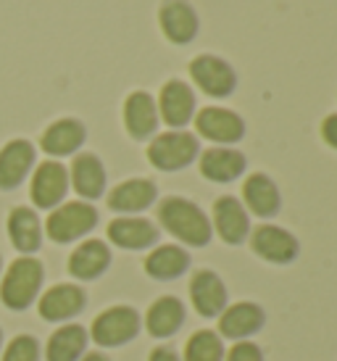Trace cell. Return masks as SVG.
<instances>
[{"label":"cell","mask_w":337,"mask_h":361,"mask_svg":"<svg viewBox=\"0 0 337 361\" xmlns=\"http://www.w3.org/2000/svg\"><path fill=\"white\" fill-rule=\"evenodd\" d=\"M159 219L168 235H174L190 248H203L211 243V232H214L211 219L192 201L177 198V195L164 198L159 206Z\"/></svg>","instance_id":"cell-1"},{"label":"cell","mask_w":337,"mask_h":361,"mask_svg":"<svg viewBox=\"0 0 337 361\" xmlns=\"http://www.w3.org/2000/svg\"><path fill=\"white\" fill-rule=\"evenodd\" d=\"M200 142L192 132H164L148 145L150 164L161 171H179L198 159Z\"/></svg>","instance_id":"cell-2"},{"label":"cell","mask_w":337,"mask_h":361,"mask_svg":"<svg viewBox=\"0 0 337 361\" xmlns=\"http://www.w3.org/2000/svg\"><path fill=\"white\" fill-rule=\"evenodd\" d=\"M42 285V264L37 259H19L6 271V280L0 285V298L8 309H27Z\"/></svg>","instance_id":"cell-3"},{"label":"cell","mask_w":337,"mask_h":361,"mask_svg":"<svg viewBox=\"0 0 337 361\" xmlns=\"http://www.w3.org/2000/svg\"><path fill=\"white\" fill-rule=\"evenodd\" d=\"M140 327H142V319H140L137 309H132V306H114V309H106L98 319L92 322L90 335L103 348H116V345L135 341Z\"/></svg>","instance_id":"cell-4"},{"label":"cell","mask_w":337,"mask_h":361,"mask_svg":"<svg viewBox=\"0 0 337 361\" xmlns=\"http://www.w3.org/2000/svg\"><path fill=\"white\" fill-rule=\"evenodd\" d=\"M98 224V211L92 209L90 203L85 201H74V203H63L53 211L45 221V230H48V238L56 243H71L87 235L92 227Z\"/></svg>","instance_id":"cell-5"},{"label":"cell","mask_w":337,"mask_h":361,"mask_svg":"<svg viewBox=\"0 0 337 361\" xmlns=\"http://www.w3.org/2000/svg\"><path fill=\"white\" fill-rule=\"evenodd\" d=\"M190 301H192V309L198 311L200 317L219 319V314L229 306L227 285L221 282V277H219L216 271L211 269L195 271L192 280H190Z\"/></svg>","instance_id":"cell-6"},{"label":"cell","mask_w":337,"mask_h":361,"mask_svg":"<svg viewBox=\"0 0 337 361\" xmlns=\"http://www.w3.org/2000/svg\"><path fill=\"white\" fill-rule=\"evenodd\" d=\"M190 77L211 98H227L238 85L232 66L219 56H198L190 63Z\"/></svg>","instance_id":"cell-7"},{"label":"cell","mask_w":337,"mask_h":361,"mask_svg":"<svg viewBox=\"0 0 337 361\" xmlns=\"http://www.w3.org/2000/svg\"><path fill=\"white\" fill-rule=\"evenodd\" d=\"M248 238L253 253L269 264H290V261H295L298 251H300L295 235H290L288 230H282L277 224H261Z\"/></svg>","instance_id":"cell-8"},{"label":"cell","mask_w":337,"mask_h":361,"mask_svg":"<svg viewBox=\"0 0 337 361\" xmlns=\"http://www.w3.org/2000/svg\"><path fill=\"white\" fill-rule=\"evenodd\" d=\"M266 322L264 309L253 301L232 303L219 314V338L227 341H248L250 335H256Z\"/></svg>","instance_id":"cell-9"},{"label":"cell","mask_w":337,"mask_h":361,"mask_svg":"<svg viewBox=\"0 0 337 361\" xmlns=\"http://www.w3.org/2000/svg\"><path fill=\"white\" fill-rule=\"evenodd\" d=\"M195 130H198V135H203V137L211 142L232 145V142L243 140V135H245V121L240 119L235 111L209 106V109L198 111V116H195Z\"/></svg>","instance_id":"cell-10"},{"label":"cell","mask_w":337,"mask_h":361,"mask_svg":"<svg viewBox=\"0 0 337 361\" xmlns=\"http://www.w3.org/2000/svg\"><path fill=\"white\" fill-rule=\"evenodd\" d=\"M159 116L168 127L182 130L195 119V92L182 80H171L164 85L159 98Z\"/></svg>","instance_id":"cell-11"},{"label":"cell","mask_w":337,"mask_h":361,"mask_svg":"<svg viewBox=\"0 0 337 361\" xmlns=\"http://www.w3.org/2000/svg\"><path fill=\"white\" fill-rule=\"evenodd\" d=\"M69 190V171L59 161H45L32 177V201L40 209H53Z\"/></svg>","instance_id":"cell-12"},{"label":"cell","mask_w":337,"mask_h":361,"mask_svg":"<svg viewBox=\"0 0 337 361\" xmlns=\"http://www.w3.org/2000/svg\"><path fill=\"white\" fill-rule=\"evenodd\" d=\"M214 227H216L219 238L229 245H240L250 235V219H248V209L232 198V195H224L214 203Z\"/></svg>","instance_id":"cell-13"},{"label":"cell","mask_w":337,"mask_h":361,"mask_svg":"<svg viewBox=\"0 0 337 361\" xmlns=\"http://www.w3.org/2000/svg\"><path fill=\"white\" fill-rule=\"evenodd\" d=\"M109 238L114 245L127 248V251H142L159 243V227L148 219L137 216H121L109 224Z\"/></svg>","instance_id":"cell-14"},{"label":"cell","mask_w":337,"mask_h":361,"mask_svg":"<svg viewBox=\"0 0 337 361\" xmlns=\"http://www.w3.org/2000/svg\"><path fill=\"white\" fill-rule=\"evenodd\" d=\"M124 124L135 140H148L159 130V106L148 92H132L124 103Z\"/></svg>","instance_id":"cell-15"},{"label":"cell","mask_w":337,"mask_h":361,"mask_svg":"<svg viewBox=\"0 0 337 361\" xmlns=\"http://www.w3.org/2000/svg\"><path fill=\"white\" fill-rule=\"evenodd\" d=\"M161 30L171 42L188 45L198 35V16L185 0H166L161 6Z\"/></svg>","instance_id":"cell-16"},{"label":"cell","mask_w":337,"mask_h":361,"mask_svg":"<svg viewBox=\"0 0 337 361\" xmlns=\"http://www.w3.org/2000/svg\"><path fill=\"white\" fill-rule=\"evenodd\" d=\"M85 290L80 285H56L40 298V317L48 322H63L85 309Z\"/></svg>","instance_id":"cell-17"},{"label":"cell","mask_w":337,"mask_h":361,"mask_svg":"<svg viewBox=\"0 0 337 361\" xmlns=\"http://www.w3.org/2000/svg\"><path fill=\"white\" fill-rule=\"evenodd\" d=\"M245 171V156L235 148L219 145V148H209L200 156V174L211 182H235Z\"/></svg>","instance_id":"cell-18"},{"label":"cell","mask_w":337,"mask_h":361,"mask_svg":"<svg viewBox=\"0 0 337 361\" xmlns=\"http://www.w3.org/2000/svg\"><path fill=\"white\" fill-rule=\"evenodd\" d=\"M32 164H35V145L27 140H11L0 151V188L3 190L16 188L27 177Z\"/></svg>","instance_id":"cell-19"},{"label":"cell","mask_w":337,"mask_h":361,"mask_svg":"<svg viewBox=\"0 0 337 361\" xmlns=\"http://www.w3.org/2000/svg\"><path fill=\"white\" fill-rule=\"evenodd\" d=\"M185 314L188 311H185V303L179 301V298L164 295V298H159L148 309V314H145V327H148V332L153 338L164 341V338L177 335L179 327L185 324Z\"/></svg>","instance_id":"cell-20"},{"label":"cell","mask_w":337,"mask_h":361,"mask_svg":"<svg viewBox=\"0 0 337 361\" xmlns=\"http://www.w3.org/2000/svg\"><path fill=\"white\" fill-rule=\"evenodd\" d=\"M243 198H245V206L253 216H261V219H269L279 211V190L277 185L269 180L266 174H250L245 185H243Z\"/></svg>","instance_id":"cell-21"},{"label":"cell","mask_w":337,"mask_h":361,"mask_svg":"<svg viewBox=\"0 0 337 361\" xmlns=\"http://www.w3.org/2000/svg\"><path fill=\"white\" fill-rule=\"evenodd\" d=\"M111 264V251L103 240H85L71 253L69 259V271L77 280H95L103 271L109 269Z\"/></svg>","instance_id":"cell-22"},{"label":"cell","mask_w":337,"mask_h":361,"mask_svg":"<svg viewBox=\"0 0 337 361\" xmlns=\"http://www.w3.org/2000/svg\"><path fill=\"white\" fill-rule=\"evenodd\" d=\"M190 269V253L182 245H159L156 251L145 259L148 277L159 282H168L182 277Z\"/></svg>","instance_id":"cell-23"},{"label":"cell","mask_w":337,"mask_h":361,"mask_svg":"<svg viewBox=\"0 0 337 361\" xmlns=\"http://www.w3.org/2000/svg\"><path fill=\"white\" fill-rule=\"evenodd\" d=\"M156 195L159 190L150 180H127L111 190L109 206L121 214H137V211L148 209L150 203L156 201Z\"/></svg>","instance_id":"cell-24"},{"label":"cell","mask_w":337,"mask_h":361,"mask_svg":"<svg viewBox=\"0 0 337 361\" xmlns=\"http://www.w3.org/2000/svg\"><path fill=\"white\" fill-rule=\"evenodd\" d=\"M71 182H74V190L80 192L82 198H87V201L100 198L106 190V169H103L98 156L80 153L74 159V166H71Z\"/></svg>","instance_id":"cell-25"},{"label":"cell","mask_w":337,"mask_h":361,"mask_svg":"<svg viewBox=\"0 0 337 361\" xmlns=\"http://www.w3.org/2000/svg\"><path fill=\"white\" fill-rule=\"evenodd\" d=\"M85 127H82V121L77 119H61L56 124H50L45 135H42V151L50 153V156H69L80 148L82 142H85Z\"/></svg>","instance_id":"cell-26"},{"label":"cell","mask_w":337,"mask_h":361,"mask_svg":"<svg viewBox=\"0 0 337 361\" xmlns=\"http://www.w3.org/2000/svg\"><path fill=\"white\" fill-rule=\"evenodd\" d=\"M87 348V330L80 324H66L50 335L48 341V361H80Z\"/></svg>","instance_id":"cell-27"},{"label":"cell","mask_w":337,"mask_h":361,"mask_svg":"<svg viewBox=\"0 0 337 361\" xmlns=\"http://www.w3.org/2000/svg\"><path fill=\"white\" fill-rule=\"evenodd\" d=\"M8 235L21 253H35L42 243V230L40 221H37V214L32 209H24V206L13 209L8 216Z\"/></svg>","instance_id":"cell-28"},{"label":"cell","mask_w":337,"mask_h":361,"mask_svg":"<svg viewBox=\"0 0 337 361\" xmlns=\"http://www.w3.org/2000/svg\"><path fill=\"white\" fill-rule=\"evenodd\" d=\"M224 343L214 330H198L185 345L182 361H224Z\"/></svg>","instance_id":"cell-29"},{"label":"cell","mask_w":337,"mask_h":361,"mask_svg":"<svg viewBox=\"0 0 337 361\" xmlns=\"http://www.w3.org/2000/svg\"><path fill=\"white\" fill-rule=\"evenodd\" d=\"M37 359H40V345L30 335L13 338L11 345L6 348V353H3V361H37Z\"/></svg>","instance_id":"cell-30"},{"label":"cell","mask_w":337,"mask_h":361,"mask_svg":"<svg viewBox=\"0 0 337 361\" xmlns=\"http://www.w3.org/2000/svg\"><path fill=\"white\" fill-rule=\"evenodd\" d=\"M224 361H264V353L256 343L250 341H238L227 353H224Z\"/></svg>","instance_id":"cell-31"},{"label":"cell","mask_w":337,"mask_h":361,"mask_svg":"<svg viewBox=\"0 0 337 361\" xmlns=\"http://www.w3.org/2000/svg\"><path fill=\"white\" fill-rule=\"evenodd\" d=\"M321 137L327 142L329 148H335L337 151V114H329L324 124H321Z\"/></svg>","instance_id":"cell-32"},{"label":"cell","mask_w":337,"mask_h":361,"mask_svg":"<svg viewBox=\"0 0 337 361\" xmlns=\"http://www.w3.org/2000/svg\"><path fill=\"white\" fill-rule=\"evenodd\" d=\"M148 361H182V359H179V353L171 351L168 345H159V348H153Z\"/></svg>","instance_id":"cell-33"},{"label":"cell","mask_w":337,"mask_h":361,"mask_svg":"<svg viewBox=\"0 0 337 361\" xmlns=\"http://www.w3.org/2000/svg\"><path fill=\"white\" fill-rule=\"evenodd\" d=\"M82 361H109V359H106L103 353H87V356H85Z\"/></svg>","instance_id":"cell-34"},{"label":"cell","mask_w":337,"mask_h":361,"mask_svg":"<svg viewBox=\"0 0 337 361\" xmlns=\"http://www.w3.org/2000/svg\"><path fill=\"white\" fill-rule=\"evenodd\" d=\"M0 343H3V332H0Z\"/></svg>","instance_id":"cell-35"}]
</instances>
